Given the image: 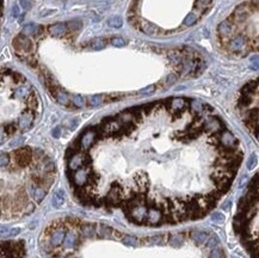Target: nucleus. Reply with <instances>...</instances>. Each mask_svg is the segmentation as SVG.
<instances>
[{
	"label": "nucleus",
	"mask_w": 259,
	"mask_h": 258,
	"mask_svg": "<svg viewBox=\"0 0 259 258\" xmlns=\"http://www.w3.org/2000/svg\"><path fill=\"white\" fill-rule=\"evenodd\" d=\"M111 44L115 46V47H123V46H125V41L122 37H113L111 39Z\"/></svg>",
	"instance_id": "nucleus-12"
},
{
	"label": "nucleus",
	"mask_w": 259,
	"mask_h": 258,
	"mask_svg": "<svg viewBox=\"0 0 259 258\" xmlns=\"http://www.w3.org/2000/svg\"><path fill=\"white\" fill-rule=\"evenodd\" d=\"M105 47V42L102 39V38H94L91 43V48L93 50H99V49H103Z\"/></svg>",
	"instance_id": "nucleus-10"
},
{
	"label": "nucleus",
	"mask_w": 259,
	"mask_h": 258,
	"mask_svg": "<svg viewBox=\"0 0 259 258\" xmlns=\"http://www.w3.org/2000/svg\"><path fill=\"white\" fill-rule=\"evenodd\" d=\"M197 18H198V16L195 12L189 13V14L184 18V21H183V25H184V26H190V25L195 24L196 21H197Z\"/></svg>",
	"instance_id": "nucleus-8"
},
{
	"label": "nucleus",
	"mask_w": 259,
	"mask_h": 258,
	"mask_svg": "<svg viewBox=\"0 0 259 258\" xmlns=\"http://www.w3.org/2000/svg\"><path fill=\"white\" fill-rule=\"evenodd\" d=\"M238 115L259 144V77L242 86L236 98Z\"/></svg>",
	"instance_id": "nucleus-2"
},
{
	"label": "nucleus",
	"mask_w": 259,
	"mask_h": 258,
	"mask_svg": "<svg viewBox=\"0 0 259 258\" xmlns=\"http://www.w3.org/2000/svg\"><path fill=\"white\" fill-rule=\"evenodd\" d=\"M13 44H14V48L18 50V51H22V53H29V51H31L32 50V42L30 41V38L28 36H24V35H20V36H18L16 39H14V42H13Z\"/></svg>",
	"instance_id": "nucleus-4"
},
{
	"label": "nucleus",
	"mask_w": 259,
	"mask_h": 258,
	"mask_svg": "<svg viewBox=\"0 0 259 258\" xmlns=\"http://www.w3.org/2000/svg\"><path fill=\"white\" fill-rule=\"evenodd\" d=\"M141 30L143 32H146L147 35H155L159 32V29L155 25L150 24V23H143L141 25Z\"/></svg>",
	"instance_id": "nucleus-7"
},
{
	"label": "nucleus",
	"mask_w": 259,
	"mask_h": 258,
	"mask_svg": "<svg viewBox=\"0 0 259 258\" xmlns=\"http://www.w3.org/2000/svg\"><path fill=\"white\" fill-rule=\"evenodd\" d=\"M66 158L78 203L118 210L136 226L164 227L197 221L216 208L244 151L209 104L172 97L87 128Z\"/></svg>",
	"instance_id": "nucleus-1"
},
{
	"label": "nucleus",
	"mask_w": 259,
	"mask_h": 258,
	"mask_svg": "<svg viewBox=\"0 0 259 258\" xmlns=\"http://www.w3.org/2000/svg\"><path fill=\"white\" fill-rule=\"evenodd\" d=\"M49 32L53 36L56 37H62L66 34V25L62 23H56L49 26Z\"/></svg>",
	"instance_id": "nucleus-5"
},
{
	"label": "nucleus",
	"mask_w": 259,
	"mask_h": 258,
	"mask_svg": "<svg viewBox=\"0 0 259 258\" xmlns=\"http://www.w3.org/2000/svg\"><path fill=\"white\" fill-rule=\"evenodd\" d=\"M53 136H55V137H59L60 136V128H55L53 130Z\"/></svg>",
	"instance_id": "nucleus-17"
},
{
	"label": "nucleus",
	"mask_w": 259,
	"mask_h": 258,
	"mask_svg": "<svg viewBox=\"0 0 259 258\" xmlns=\"http://www.w3.org/2000/svg\"><path fill=\"white\" fill-rule=\"evenodd\" d=\"M102 100H103V97L100 96V95H97V96H92L90 100H88V104L91 105V107H97L99 105L100 103H102Z\"/></svg>",
	"instance_id": "nucleus-11"
},
{
	"label": "nucleus",
	"mask_w": 259,
	"mask_h": 258,
	"mask_svg": "<svg viewBox=\"0 0 259 258\" xmlns=\"http://www.w3.org/2000/svg\"><path fill=\"white\" fill-rule=\"evenodd\" d=\"M123 24V21H122V18L121 17H112L110 18L109 21H108V25L111 26V28H116V29H118V28H121Z\"/></svg>",
	"instance_id": "nucleus-9"
},
{
	"label": "nucleus",
	"mask_w": 259,
	"mask_h": 258,
	"mask_svg": "<svg viewBox=\"0 0 259 258\" xmlns=\"http://www.w3.org/2000/svg\"><path fill=\"white\" fill-rule=\"evenodd\" d=\"M38 31H41V28H39L38 25L28 24L23 28L22 35H24V36H35V35H37Z\"/></svg>",
	"instance_id": "nucleus-6"
},
{
	"label": "nucleus",
	"mask_w": 259,
	"mask_h": 258,
	"mask_svg": "<svg viewBox=\"0 0 259 258\" xmlns=\"http://www.w3.org/2000/svg\"><path fill=\"white\" fill-rule=\"evenodd\" d=\"M73 104L75 107H83L84 105V98L80 96V95H75L73 97Z\"/></svg>",
	"instance_id": "nucleus-13"
},
{
	"label": "nucleus",
	"mask_w": 259,
	"mask_h": 258,
	"mask_svg": "<svg viewBox=\"0 0 259 258\" xmlns=\"http://www.w3.org/2000/svg\"><path fill=\"white\" fill-rule=\"evenodd\" d=\"M2 258H24L23 241L4 240L2 241Z\"/></svg>",
	"instance_id": "nucleus-3"
},
{
	"label": "nucleus",
	"mask_w": 259,
	"mask_h": 258,
	"mask_svg": "<svg viewBox=\"0 0 259 258\" xmlns=\"http://www.w3.org/2000/svg\"><path fill=\"white\" fill-rule=\"evenodd\" d=\"M154 90H155V86L154 85H152V86H148V87H146V88H143V90H141L140 91V93L141 95H150V93H153L154 92Z\"/></svg>",
	"instance_id": "nucleus-14"
},
{
	"label": "nucleus",
	"mask_w": 259,
	"mask_h": 258,
	"mask_svg": "<svg viewBox=\"0 0 259 258\" xmlns=\"http://www.w3.org/2000/svg\"><path fill=\"white\" fill-rule=\"evenodd\" d=\"M12 14L14 16V17H18V14H19V9H18V6H13Z\"/></svg>",
	"instance_id": "nucleus-16"
},
{
	"label": "nucleus",
	"mask_w": 259,
	"mask_h": 258,
	"mask_svg": "<svg viewBox=\"0 0 259 258\" xmlns=\"http://www.w3.org/2000/svg\"><path fill=\"white\" fill-rule=\"evenodd\" d=\"M68 25H71V26H69L71 29H79V28L81 26V23H80V22H78V21H74V22L68 23Z\"/></svg>",
	"instance_id": "nucleus-15"
}]
</instances>
